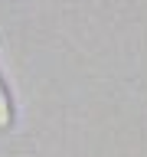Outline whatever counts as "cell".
Segmentation results:
<instances>
[{
    "label": "cell",
    "mask_w": 147,
    "mask_h": 157,
    "mask_svg": "<svg viewBox=\"0 0 147 157\" xmlns=\"http://www.w3.org/2000/svg\"><path fill=\"white\" fill-rule=\"evenodd\" d=\"M10 124H13V105H10V95L0 82V131H10Z\"/></svg>",
    "instance_id": "obj_1"
}]
</instances>
